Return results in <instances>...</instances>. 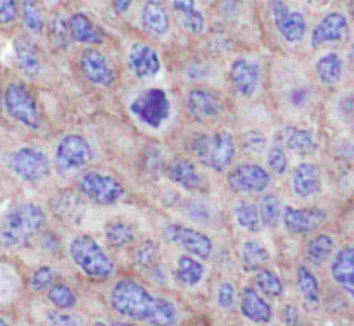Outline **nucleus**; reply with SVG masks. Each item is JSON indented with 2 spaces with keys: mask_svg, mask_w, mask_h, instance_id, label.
Here are the masks:
<instances>
[{
  "mask_svg": "<svg viewBox=\"0 0 354 326\" xmlns=\"http://www.w3.org/2000/svg\"><path fill=\"white\" fill-rule=\"evenodd\" d=\"M3 106H6L7 114L19 124L30 130L40 128V111H38L37 100L23 83L7 85L6 93H3Z\"/></svg>",
  "mask_w": 354,
  "mask_h": 326,
  "instance_id": "7",
  "label": "nucleus"
},
{
  "mask_svg": "<svg viewBox=\"0 0 354 326\" xmlns=\"http://www.w3.org/2000/svg\"><path fill=\"white\" fill-rule=\"evenodd\" d=\"M130 113L135 119L149 128H161L168 121L171 114V104H169L168 93L162 88H147L135 97L130 104Z\"/></svg>",
  "mask_w": 354,
  "mask_h": 326,
  "instance_id": "6",
  "label": "nucleus"
},
{
  "mask_svg": "<svg viewBox=\"0 0 354 326\" xmlns=\"http://www.w3.org/2000/svg\"><path fill=\"white\" fill-rule=\"evenodd\" d=\"M55 280V269L52 266H41L37 271H33L30 278V287L33 292H41L48 289Z\"/></svg>",
  "mask_w": 354,
  "mask_h": 326,
  "instance_id": "41",
  "label": "nucleus"
},
{
  "mask_svg": "<svg viewBox=\"0 0 354 326\" xmlns=\"http://www.w3.org/2000/svg\"><path fill=\"white\" fill-rule=\"evenodd\" d=\"M242 147L251 154H261L266 147V138L259 131L251 130L242 137Z\"/></svg>",
  "mask_w": 354,
  "mask_h": 326,
  "instance_id": "43",
  "label": "nucleus"
},
{
  "mask_svg": "<svg viewBox=\"0 0 354 326\" xmlns=\"http://www.w3.org/2000/svg\"><path fill=\"white\" fill-rule=\"evenodd\" d=\"M14 57L21 73L26 76H37L41 68V55L37 45L30 38H19L14 44Z\"/></svg>",
  "mask_w": 354,
  "mask_h": 326,
  "instance_id": "25",
  "label": "nucleus"
},
{
  "mask_svg": "<svg viewBox=\"0 0 354 326\" xmlns=\"http://www.w3.org/2000/svg\"><path fill=\"white\" fill-rule=\"evenodd\" d=\"M111 306L120 316L130 321L151 325H175L178 321L176 306L162 297H156L142 283L123 278L111 290Z\"/></svg>",
  "mask_w": 354,
  "mask_h": 326,
  "instance_id": "1",
  "label": "nucleus"
},
{
  "mask_svg": "<svg viewBox=\"0 0 354 326\" xmlns=\"http://www.w3.org/2000/svg\"><path fill=\"white\" fill-rule=\"evenodd\" d=\"M93 161V151L82 135H66L55 148V169L59 175H69L83 169Z\"/></svg>",
  "mask_w": 354,
  "mask_h": 326,
  "instance_id": "8",
  "label": "nucleus"
},
{
  "mask_svg": "<svg viewBox=\"0 0 354 326\" xmlns=\"http://www.w3.org/2000/svg\"><path fill=\"white\" fill-rule=\"evenodd\" d=\"M273 23L282 38L290 44H296L304 38L308 31V21L301 10H294L283 0H270Z\"/></svg>",
  "mask_w": 354,
  "mask_h": 326,
  "instance_id": "11",
  "label": "nucleus"
},
{
  "mask_svg": "<svg viewBox=\"0 0 354 326\" xmlns=\"http://www.w3.org/2000/svg\"><path fill=\"white\" fill-rule=\"evenodd\" d=\"M140 19L142 28L151 37H165L171 26L168 9L162 0H145L142 6Z\"/></svg>",
  "mask_w": 354,
  "mask_h": 326,
  "instance_id": "20",
  "label": "nucleus"
},
{
  "mask_svg": "<svg viewBox=\"0 0 354 326\" xmlns=\"http://www.w3.org/2000/svg\"><path fill=\"white\" fill-rule=\"evenodd\" d=\"M297 289H299L301 296H303L304 304L310 309H315L320 304V283H318L317 275L311 271L308 266H297Z\"/></svg>",
  "mask_w": 354,
  "mask_h": 326,
  "instance_id": "28",
  "label": "nucleus"
},
{
  "mask_svg": "<svg viewBox=\"0 0 354 326\" xmlns=\"http://www.w3.org/2000/svg\"><path fill=\"white\" fill-rule=\"evenodd\" d=\"M165 235L171 244L178 245L196 258L207 259L213 254V242L203 231L192 230V228L182 227V224H168Z\"/></svg>",
  "mask_w": 354,
  "mask_h": 326,
  "instance_id": "12",
  "label": "nucleus"
},
{
  "mask_svg": "<svg viewBox=\"0 0 354 326\" xmlns=\"http://www.w3.org/2000/svg\"><path fill=\"white\" fill-rule=\"evenodd\" d=\"M168 176L171 178V182L189 192H203L207 186L206 176L197 169V166L190 159L178 157L169 162Z\"/></svg>",
  "mask_w": 354,
  "mask_h": 326,
  "instance_id": "19",
  "label": "nucleus"
},
{
  "mask_svg": "<svg viewBox=\"0 0 354 326\" xmlns=\"http://www.w3.org/2000/svg\"><path fill=\"white\" fill-rule=\"evenodd\" d=\"M283 138H286L287 147L299 155H313L318 148L317 140L310 130L290 126L283 131Z\"/></svg>",
  "mask_w": 354,
  "mask_h": 326,
  "instance_id": "31",
  "label": "nucleus"
},
{
  "mask_svg": "<svg viewBox=\"0 0 354 326\" xmlns=\"http://www.w3.org/2000/svg\"><path fill=\"white\" fill-rule=\"evenodd\" d=\"M104 237H106L107 244L111 247L123 249L133 244L135 238H137V231H135V227L131 223L116 220L106 224V228H104Z\"/></svg>",
  "mask_w": 354,
  "mask_h": 326,
  "instance_id": "30",
  "label": "nucleus"
},
{
  "mask_svg": "<svg viewBox=\"0 0 354 326\" xmlns=\"http://www.w3.org/2000/svg\"><path fill=\"white\" fill-rule=\"evenodd\" d=\"M0 107H2V93H0Z\"/></svg>",
  "mask_w": 354,
  "mask_h": 326,
  "instance_id": "51",
  "label": "nucleus"
},
{
  "mask_svg": "<svg viewBox=\"0 0 354 326\" xmlns=\"http://www.w3.org/2000/svg\"><path fill=\"white\" fill-rule=\"evenodd\" d=\"M349 21L339 10L328 12L318 21L311 33V47L318 48L325 44H342L349 40Z\"/></svg>",
  "mask_w": 354,
  "mask_h": 326,
  "instance_id": "13",
  "label": "nucleus"
},
{
  "mask_svg": "<svg viewBox=\"0 0 354 326\" xmlns=\"http://www.w3.org/2000/svg\"><path fill=\"white\" fill-rule=\"evenodd\" d=\"M241 313L252 323L266 325L273 320V311L270 304L252 287H245L241 296Z\"/></svg>",
  "mask_w": 354,
  "mask_h": 326,
  "instance_id": "21",
  "label": "nucleus"
},
{
  "mask_svg": "<svg viewBox=\"0 0 354 326\" xmlns=\"http://www.w3.org/2000/svg\"><path fill=\"white\" fill-rule=\"evenodd\" d=\"M308 99H310V93L306 88H294L290 92V104L294 107H303L308 102Z\"/></svg>",
  "mask_w": 354,
  "mask_h": 326,
  "instance_id": "47",
  "label": "nucleus"
},
{
  "mask_svg": "<svg viewBox=\"0 0 354 326\" xmlns=\"http://www.w3.org/2000/svg\"><path fill=\"white\" fill-rule=\"evenodd\" d=\"M47 299L57 309H71V307L76 306V294L66 283H54V285H50Z\"/></svg>",
  "mask_w": 354,
  "mask_h": 326,
  "instance_id": "40",
  "label": "nucleus"
},
{
  "mask_svg": "<svg viewBox=\"0 0 354 326\" xmlns=\"http://www.w3.org/2000/svg\"><path fill=\"white\" fill-rule=\"evenodd\" d=\"M227 183L235 193H261L272 185V175L263 166L242 162L228 173Z\"/></svg>",
  "mask_w": 354,
  "mask_h": 326,
  "instance_id": "10",
  "label": "nucleus"
},
{
  "mask_svg": "<svg viewBox=\"0 0 354 326\" xmlns=\"http://www.w3.org/2000/svg\"><path fill=\"white\" fill-rule=\"evenodd\" d=\"M131 3H133V0H113L114 10H116V14H120V16H123V14H127L128 10H130Z\"/></svg>",
  "mask_w": 354,
  "mask_h": 326,
  "instance_id": "49",
  "label": "nucleus"
},
{
  "mask_svg": "<svg viewBox=\"0 0 354 326\" xmlns=\"http://www.w3.org/2000/svg\"><path fill=\"white\" fill-rule=\"evenodd\" d=\"M173 12L178 16V23L192 35H203L206 30V17L197 9L196 0H171Z\"/></svg>",
  "mask_w": 354,
  "mask_h": 326,
  "instance_id": "24",
  "label": "nucleus"
},
{
  "mask_svg": "<svg viewBox=\"0 0 354 326\" xmlns=\"http://www.w3.org/2000/svg\"><path fill=\"white\" fill-rule=\"evenodd\" d=\"M48 38H50V41L55 47L64 48L66 50L69 40H71V35H69V24L64 14L55 12L50 17V23H48Z\"/></svg>",
  "mask_w": 354,
  "mask_h": 326,
  "instance_id": "38",
  "label": "nucleus"
},
{
  "mask_svg": "<svg viewBox=\"0 0 354 326\" xmlns=\"http://www.w3.org/2000/svg\"><path fill=\"white\" fill-rule=\"evenodd\" d=\"M187 111L197 121L216 119L223 111V100L211 88L196 86L187 93Z\"/></svg>",
  "mask_w": 354,
  "mask_h": 326,
  "instance_id": "16",
  "label": "nucleus"
},
{
  "mask_svg": "<svg viewBox=\"0 0 354 326\" xmlns=\"http://www.w3.org/2000/svg\"><path fill=\"white\" fill-rule=\"evenodd\" d=\"M69 256L82 273L93 280H107L116 273V265L99 242L90 235H78L69 244Z\"/></svg>",
  "mask_w": 354,
  "mask_h": 326,
  "instance_id": "3",
  "label": "nucleus"
},
{
  "mask_svg": "<svg viewBox=\"0 0 354 326\" xmlns=\"http://www.w3.org/2000/svg\"><path fill=\"white\" fill-rule=\"evenodd\" d=\"M335 242L330 235L320 233L311 238L306 245V258L313 266H322L334 254Z\"/></svg>",
  "mask_w": 354,
  "mask_h": 326,
  "instance_id": "32",
  "label": "nucleus"
},
{
  "mask_svg": "<svg viewBox=\"0 0 354 326\" xmlns=\"http://www.w3.org/2000/svg\"><path fill=\"white\" fill-rule=\"evenodd\" d=\"M159 256V247L154 240L147 238V240L142 242L140 245H137L133 251V259H131V265L138 269V271H145V269H151L152 266H156Z\"/></svg>",
  "mask_w": 354,
  "mask_h": 326,
  "instance_id": "36",
  "label": "nucleus"
},
{
  "mask_svg": "<svg viewBox=\"0 0 354 326\" xmlns=\"http://www.w3.org/2000/svg\"><path fill=\"white\" fill-rule=\"evenodd\" d=\"M282 320L286 325H297L299 323V313L294 306H286L282 313Z\"/></svg>",
  "mask_w": 354,
  "mask_h": 326,
  "instance_id": "48",
  "label": "nucleus"
},
{
  "mask_svg": "<svg viewBox=\"0 0 354 326\" xmlns=\"http://www.w3.org/2000/svg\"><path fill=\"white\" fill-rule=\"evenodd\" d=\"M47 321L50 325H82V320L78 316H73V314L62 313V311H50L47 314Z\"/></svg>",
  "mask_w": 354,
  "mask_h": 326,
  "instance_id": "46",
  "label": "nucleus"
},
{
  "mask_svg": "<svg viewBox=\"0 0 354 326\" xmlns=\"http://www.w3.org/2000/svg\"><path fill=\"white\" fill-rule=\"evenodd\" d=\"M19 14L23 17L24 28L33 35H44L47 28V17L41 0H23L19 6Z\"/></svg>",
  "mask_w": 354,
  "mask_h": 326,
  "instance_id": "27",
  "label": "nucleus"
},
{
  "mask_svg": "<svg viewBox=\"0 0 354 326\" xmlns=\"http://www.w3.org/2000/svg\"><path fill=\"white\" fill-rule=\"evenodd\" d=\"M190 148L206 168L223 173L235 157V138L228 131L197 135L190 142Z\"/></svg>",
  "mask_w": 354,
  "mask_h": 326,
  "instance_id": "4",
  "label": "nucleus"
},
{
  "mask_svg": "<svg viewBox=\"0 0 354 326\" xmlns=\"http://www.w3.org/2000/svg\"><path fill=\"white\" fill-rule=\"evenodd\" d=\"M280 218H282V207H280L279 197L268 193L263 197L259 204V220L266 228H277Z\"/></svg>",
  "mask_w": 354,
  "mask_h": 326,
  "instance_id": "39",
  "label": "nucleus"
},
{
  "mask_svg": "<svg viewBox=\"0 0 354 326\" xmlns=\"http://www.w3.org/2000/svg\"><path fill=\"white\" fill-rule=\"evenodd\" d=\"M6 164L10 173L30 185H40L50 175V162L41 148L24 145L6 155Z\"/></svg>",
  "mask_w": 354,
  "mask_h": 326,
  "instance_id": "5",
  "label": "nucleus"
},
{
  "mask_svg": "<svg viewBox=\"0 0 354 326\" xmlns=\"http://www.w3.org/2000/svg\"><path fill=\"white\" fill-rule=\"evenodd\" d=\"M3 325H7V321H6V320H2V318H0V326H3Z\"/></svg>",
  "mask_w": 354,
  "mask_h": 326,
  "instance_id": "50",
  "label": "nucleus"
},
{
  "mask_svg": "<svg viewBox=\"0 0 354 326\" xmlns=\"http://www.w3.org/2000/svg\"><path fill=\"white\" fill-rule=\"evenodd\" d=\"M45 211L37 204H19L3 216L0 242L7 249L26 247L45 227Z\"/></svg>",
  "mask_w": 354,
  "mask_h": 326,
  "instance_id": "2",
  "label": "nucleus"
},
{
  "mask_svg": "<svg viewBox=\"0 0 354 326\" xmlns=\"http://www.w3.org/2000/svg\"><path fill=\"white\" fill-rule=\"evenodd\" d=\"M218 306L223 309H230L235 304V289L230 282H221L220 289H218Z\"/></svg>",
  "mask_w": 354,
  "mask_h": 326,
  "instance_id": "45",
  "label": "nucleus"
},
{
  "mask_svg": "<svg viewBox=\"0 0 354 326\" xmlns=\"http://www.w3.org/2000/svg\"><path fill=\"white\" fill-rule=\"evenodd\" d=\"M327 213L318 207H286L282 214L283 227L292 235H306L317 231L327 221Z\"/></svg>",
  "mask_w": 354,
  "mask_h": 326,
  "instance_id": "15",
  "label": "nucleus"
},
{
  "mask_svg": "<svg viewBox=\"0 0 354 326\" xmlns=\"http://www.w3.org/2000/svg\"><path fill=\"white\" fill-rule=\"evenodd\" d=\"M353 256L354 251L351 245H346L342 247L337 254L334 256L330 265V275L334 278V282L348 294L349 297H353L354 294V282H353Z\"/></svg>",
  "mask_w": 354,
  "mask_h": 326,
  "instance_id": "22",
  "label": "nucleus"
},
{
  "mask_svg": "<svg viewBox=\"0 0 354 326\" xmlns=\"http://www.w3.org/2000/svg\"><path fill=\"white\" fill-rule=\"evenodd\" d=\"M270 261V252L258 240H245L242 245V262L248 271H258Z\"/></svg>",
  "mask_w": 354,
  "mask_h": 326,
  "instance_id": "34",
  "label": "nucleus"
},
{
  "mask_svg": "<svg viewBox=\"0 0 354 326\" xmlns=\"http://www.w3.org/2000/svg\"><path fill=\"white\" fill-rule=\"evenodd\" d=\"M259 79H261V69L259 64L249 59H237L232 64L230 82L235 92L242 97H252L258 90Z\"/></svg>",
  "mask_w": 354,
  "mask_h": 326,
  "instance_id": "18",
  "label": "nucleus"
},
{
  "mask_svg": "<svg viewBox=\"0 0 354 326\" xmlns=\"http://www.w3.org/2000/svg\"><path fill=\"white\" fill-rule=\"evenodd\" d=\"M234 216L235 221L241 228L256 233V231L261 230V220H259L258 207L254 206L249 200H239L234 207Z\"/></svg>",
  "mask_w": 354,
  "mask_h": 326,
  "instance_id": "35",
  "label": "nucleus"
},
{
  "mask_svg": "<svg viewBox=\"0 0 354 326\" xmlns=\"http://www.w3.org/2000/svg\"><path fill=\"white\" fill-rule=\"evenodd\" d=\"M342 73H344V62H342L341 55L335 54V52H328L324 57L318 59L317 76L322 85H335V83L341 82Z\"/></svg>",
  "mask_w": 354,
  "mask_h": 326,
  "instance_id": "29",
  "label": "nucleus"
},
{
  "mask_svg": "<svg viewBox=\"0 0 354 326\" xmlns=\"http://www.w3.org/2000/svg\"><path fill=\"white\" fill-rule=\"evenodd\" d=\"M19 17V0H0V26H12Z\"/></svg>",
  "mask_w": 354,
  "mask_h": 326,
  "instance_id": "42",
  "label": "nucleus"
},
{
  "mask_svg": "<svg viewBox=\"0 0 354 326\" xmlns=\"http://www.w3.org/2000/svg\"><path fill=\"white\" fill-rule=\"evenodd\" d=\"M320 173L318 168L311 162H303L297 166L292 173V189L294 193L301 199H310L320 192Z\"/></svg>",
  "mask_w": 354,
  "mask_h": 326,
  "instance_id": "23",
  "label": "nucleus"
},
{
  "mask_svg": "<svg viewBox=\"0 0 354 326\" xmlns=\"http://www.w3.org/2000/svg\"><path fill=\"white\" fill-rule=\"evenodd\" d=\"M268 166L277 175H286L287 168H289V159H287L286 152L280 147H272V151L268 152Z\"/></svg>",
  "mask_w": 354,
  "mask_h": 326,
  "instance_id": "44",
  "label": "nucleus"
},
{
  "mask_svg": "<svg viewBox=\"0 0 354 326\" xmlns=\"http://www.w3.org/2000/svg\"><path fill=\"white\" fill-rule=\"evenodd\" d=\"M254 283H256V289H258L259 292L265 294L266 297H273V299H277V297H280L283 294L282 280H280L279 275H277L275 271H272V269H265V268L259 269V271L256 273Z\"/></svg>",
  "mask_w": 354,
  "mask_h": 326,
  "instance_id": "37",
  "label": "nucleus"
},
{
  "mask_svg": "<svg viewBox=\"0 0 354 326\" xmlns=\"http://www.w3.org/2000/svg\"><path fill=\"white\" fill-rule=\"evenodd\" d=\"M78 189L86 199L100 206L116 204L124 195V186L120 180L100 171H88L80 178Z\"/></svg>",
  "mask_w": 354,
  "mask_h": 326,
  "instance_id": "9",
  "label": "nucleus"
},
{
  "mask_svg": "<svg viewBox=\"0 0 354 326\" xmlns=\"http://www.w3.org/2000/svg\"><path fill=\"white\" fill-rule=\"evenodd\" d=\"M128 69L133 73L137 79H142V82L152 79L154 76H158L159 69H161L158 52L145 41H135L128 52Z\"/></svg>",
  "mask_w": 354,
  "mask_h": 326,
  "instance_id": "17",
  "label": "nucleus"
},
{
  "mask_svg": "<svg viewBox=\"0 0 354 326\" xmlns=\"http://www.w3.org/2000/svg\"><path fill=\"white\" fill-rule=\"evenodd\" d=\"M80 69L86 82L97 86L111 88L116 83V71L111 66L109 59L97 48H86L80 57Z\"/></svg>",
  "mask_w": 354,
  "mask_h": 326,
  "instance_id": "14",
  "label": "nucleus"
},
{
  "mask_svg": "<svg viewBox=\"0 0 354 326\" xmlns=\"http://www.w3.org/2000/svg\"><path fill=\"white\" fill-rule=\"evenodd\" d=\"M204 266L192 256H180L176 262V280L183 287H196L203 280Z\"/></svg>",
  "mask_w": 354,
  "mask_h": 326,
  "instance_id": "33",
  "label": "nucleus"
},
{
  "mask_svg": "<svg viewBox=\"0 0 354 326\" xmlns=\"http://www.w3.org/2000/svg\"><path fill=\"white\" fill-rule=\"evenodd\" d=\"M69 35L75 41L86 45H100L104 44V35L95 24L90 21L88 16L83 12H75L68 19Z\"/></svg>",
  "mask_w": 354,
  "mask_h": 326,
  "instance_id": "26",
  "label": "nucleus"
}]
</instances>
